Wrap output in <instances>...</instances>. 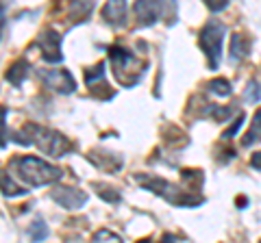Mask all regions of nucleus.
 Segmentation results:
<instances>
[{
    "instance_id": "nucleus-1",
    "label": "nucleus",
    "mask_w": 261,
    "mask_h": 243,
    "mask_svg": "<svg viewBox=\"0 0 261 243\" xmlns=\"http://www.w3.org/2000/svg\"><path fill=\"white\" fill-rule=\"evenodd\" d=\"M15 139L22 145L35 143L46 157H65L74 150V145H72V141H68V137H63L53 128H42L35 124H29L20 133H15Z\"/></svg>"
},
{
    "instance_id": "nucleus-2",
    "label": "nucleus",
    "mask_w": 261,
    "mask_h": 243,
    "mask_svg": "<svg viewBox=\"0 0 261 243\" xmlns=\"http://www.w3.org/2000/svg\"><path fill=\"white\" fill-rule=\"evenodd\" d=\"M11 169L22 178V183H27L29 187H46L57 180H61V167L50 165L44 159L37 157H18L11 161Z\"/></svg>"
},
{
    "instance_id": "nucleus-3",
    "label": "nucleus",
    "mask_w": 261,
    "mask_h": 243,
    "mask_svg": "<svg viewBox=\"0 0 261 243\" xmlns=\"http://www.w3.org/2000/svg\"><path fill=\"white\" fill-rule=\"evenodd\" d=\"M109 61L113 66V74H116L118 83L124 85V87L137 85V80H140L144 76V72L148 70V63L137 59L133 52L124 50L122 46L109 48Z\"/></svg>"
},
{
    "instance_id": "nucleus-4",
    "label": "nucleus",
    "mask_w": 261,
    "mask_h": 243,
    "mask_svg": "<svg viewBox=\"0 0 261 243\" xmlns=\"http://www.w3.org/2000/svg\"><path fill=\"white\" fill-rule=\"evenodd\" d=\"M135 180L142 185L144 189H148L152 193H157L159 198L174 206H198L202 198H190V193H185L181 187H176L170 180H163L159 176H146V174H137Z\"/></svg>"
},
{
    "instance_id": "nucleus-5",
    "label": "nucleus",
    "mask_w": 261,
    "mask_h": 243,
    "mask_svg": "<svg viewBox=\"0 0 261 243\" xmlns=\"http://www.w3.org/2000/svg\"><path fill=\"white\" fill-rule=\"evenodd\" d=\"M222 39H224V24L218 20H209L198 35V44L209 61V70H218L220 54H222Z\"/></svg>"
},
{
    "instance_id": "nucleus-6",
    "label": "nucleus",
    "mask_w": 261,
    "mask_h": 243,
    "mask_svg": "<svg viewBox=\"0 0 261 243\" xmlns=\"http://www.w3.org/2000/svg\"><path fill=\"white\" fill-rule=\"evenodd\" d=\"M39 78L48 89L57 94H72L76 89V80L68 70H42Z\"/></svg>"
},
{
    "instance_id": "nucleus-7",
    "label": "nucleus",
    "mask_w": 261,
    "mask_h": 243,
    "mask_svg": "<svg viewBox=\"0 0 261 243\" xmlns=\"http://www.w3.org/2000/svg\"><path fill=\"white\" fill-rule=\"evenodd\" d=\"M85 85L87 89H92V94L98 96L100 100H111L113 98V89L107 83V74H105V63H96L94 68H89L85 72Z\"/></svg>"
},
{
    "instance_id": "nucleus-8",
    "label": "nucleus",
    "mask_w": 261,
    "mask_h": 243,
    "mask_svg": "<svg viewBox=\"0 0 261 243\" xmlns=\"http://www.w3.org/2000/svg\"><path fill=\"white\" fill-rule=\"evenodd\" d=\"M37 46L42 50L44 61L48 63H59L63 59V52H61V35L53 28H46L42 35L37 37Z\"/></svg>"
},
{
    "instance_id": "nucleus-9",
    "label": "nucleus",
    "mask_w": 261,
    "mask_h": 243,
    "mask_svg": "<svg viewBox=\"0 0 261 243\" xmlns=\"http://www.w3.org/2000/svg\"><path fill=\"white\" fill-rule=\"evenodd\" d=\"M50 198L57 202V204H61L63 208L76 210L81 206H85L87 193H83L81 189H74V187H55L50 191Z\"/></svg>"
},
{
    "instance_id": "nucleus-10",
    "label": "nucleus",
    "mask_w": 261,
    "mask_h": 243,
    "mask_svg": "<svg viewBox=\"0 0 261 243\" xmlns=\"http://www.w3.org/2000/svg\"><path fill=\"white\" fill-rule=\"evenodd\" d=\"M133 13L140 20L142 26H150V24H154L161 18V13H166V5L163 3H135Z\"/></svg>"
},
{
    "instance_id": "nucleus-11",
    "label": "nucleus",
    "mask_w": 261,
    "mask_h": 243,
    "mask_svg": "<svg viewBox=\"0 0 261 243\" xmlns=\"http://www.w3.org/2000/svg\"><path fill=\"white\" fill-rule=\"evenodd\" d=\"M126 11H128V5L124 0H111V3H107L102 7V18L109 24H113V26H124Z\"/></svg>"
},
{
    "instance_id": "nucleus-12",
    "label": "nucleus",
    "mask_w": 261,
    "mask_h": 243,
    "mask_svg": "<svg viewBox=\"0 0 261 243\" xmlns=\"http://www.w3.org/2000/svg\"><path fill=\"white\" fill-rule=\"evenodd\" d=\"M29 76V61H24V59H20V61H15L13 66H9V70H7V80H9L11 85H15V87H20L22 83H24V78Z\"/></svg>"
},
{
    "instance_id": "nucleus-13",
    "label": "nucleus",
    "mask_w": 261,
    "mask_h": 243,
    "mask_svg": "<svg viewBox=\"0 0 261 243\" xmlns=\"http://www.w3.org/2000/svg\"><path fill=\"white\" fill-rule=\"evenodd\" d=\"M255 143H261V109L255 113V117H252V124L248 128V133L242 137L244 148H250V145H255Z\"/></svg>"
},
{
    "instance_id": "nucleus-14",
    "label": "nucleus",
    "mask_w": 261,
    "mask_h": 243,
    "mask_svg": "<svg viewBox=\"0 0 261 243\" xmlns=\"http://www.w3.org/2000/svg\"><path fill=\"white\" fill-rule=\"evenodd\" d=\"M248 50H250V44L244 35H233L231 37V59L233 61H242L244 56L248 54Z\"/></svg>"
},
{
    "instance_id": "nucleus-15",
    "label": "nucleus",
    "mask_w": 261,
    "mask_h": 243,
    "mask_svg": "<svg viewBox=\"0 0 261 243\" xmlns=\"http://www.w3.org/2000/svg\"><path fill=\"white\" fill-rule=\"evenodd\" d=\"M233 109L231 107H216V104H207V109L202 111V115L205 117H214L216 122H224L233 115Z\"/></svg>"
},
{
    "instance_id": "nucleus-16",
    "label": "nucleus",
    "mask_w": 261,
    "mask_h": 243,
    "mask_svg": "<svg viewBox=\"0 0 261 243\" xmlns=\"http://www.w3.org/2000/svg\"><path fill=\"white\" fill-rule=\"evenodd\" d=\"M207 89H209L211 94L220 96V98H226V96H231V83H228V80H224V78H214V80H209Z\"/></svg>"
},
{
    "instance_id": "nucleus-17",
    "label": "nucleus",
    "mask_w": 261,
    "mask_h": 243,
    "mask_svg": "<svg viewBox=\"0 0 261 243\" xmlns=\"http://www.w3.org/2000/svg\"><path fill=\"white\" fill-rule=\"evenodd\" d=\"M22 193H27V189L18 187V185L13 183V178L9 174H3V196L5 198H15V196H22Z\"/></svg>"
},
{
    "instance_id": "nucleus-18",
    "label": "nucleus",
    "mask_w": 261,
    "mask_h": 243,
    "mask_svg": "<svg viewBox=\"0 0 261 243\" xmlns=\"http://www.w3.org/2000/svg\"><path fill=\"white\" fill-rule=\"evenodd\" d=\"M29 237L33 241H44L48 237V230H46V224H44L42 217H37V220L29 226Z\"/></svg>"
},
{
    "instance_id": "nucleus-19",
    "label": "nucleus",
    "mask_w": 261,
    "mask_h": 243,
    "mask_svg": "<svg viewBox=\"0 0 261 243\" xmlns=\"http://www.w3.org/2000/svg\"><path fill=\"white\" fill-rule=\"evenodd\" d=\"M92 243H122V237H120L118 232L102 228V230H98V232L94 234Z\"/></svg>"
},
{
    "instance_id": "nucleus-20",
    "label": "nucleus",
    "mask_w": 261,
    "mask_h": 243,
    "mask_svg": "<svg viewBox=\"0 0 261 243\" xmlns=\"http://www.w3.org/2000/svg\"><path fill=\"white\" fill-rule=\"evenodd\" d=\"M244 100L250 102V104H257L261 100V87L257 80H250L248 87H246V94H244Z\"/></svg>"
},
{
    "instance_id": "nucleus-21",
    "label": "nucleus",
    "mask_w": 261,
    "mask_h": 243,
    "mask_svg": "<svg viewBox=\"0 0 261 243\" xmlns=\"http://www.w3.org/2000/svg\"><path fill=\"white\" fill-rule=\"evenodd\" d=\"M70 9H72V15H79V18L83 15V18H87V15L92 13L94 5H92V3H72Z\"/></svg>"
},
{
    "instance_id": "nucleus-22",
    "label": "nucleus",
    "mask_w": 261,
    "mask_h": 243,
    "mask_svg": "<svg viewBox=\"0 0 261 243\" xmlns=\"http://www.w3.org/2000/svg\"><path fill=\"white\" fill-rule=\"evenodd\" d=\"M94 189H96V191H102V193H98V196L105 198V200H109V202H120L118 191H113L111 187H105V185H94Z\"/></svg>"
},
{
    "instance_id": "nucleus-23",
    "label": "nucleus",
    "mask_w": 261,
    "mask_h": 243,
    "mask_svg": "<svg viewBox=\"0 0 261 243\" xmlns=\"http://www.w3.org/2000/svg\"><path fill=\"white\" fill-rule=\"evenodd\" d=\"M242 122H244V113L238 117V122H235V124L228 126V131H224V133H222V139H228V137H233L235 133H238V131H240V126H242Z\"/></svg>"
},
{
    "instance_id": "nucleus-24",
    "label": "nucleus",
    "mask_w": 261,
    "mask_h": 243,
    "mask_svg": "<svg viewBox=\"0 0 261 243\" xmlns=\"http://www.w3.org/2000/svg\"><path fill=\"white\" fill-rule=\"evenodd\" d=\"M226 7H228L226 0H222V3H214V0H207V9H211V11H222V9H226Z\"/></svg>"
},
{
    "instance_id": "nucleus-25",
    "label": "nucleus",
    "mask_w": 261,
    "mask_h": 243,
    "mask_svg": "<svg viewBox=\"0 0 261 243\" xmlns=\"http://www.w3.org/2000/svg\"><path fill=\"white\" fill-rule=\"evenodd\" d=\"M250 165L255 169H261V152H255V155L250 157Z\"/></svg>"
},
{
    "instance_id": "nucleus-26",
    "label": "nucleus",
    "mask_w": 261,
    "mask_h": 243,
    "mask_svg": "<svg viewBox=\"0 0 261 243\" xmlns=\"http://www.w3.org/2000/svg\"><path fill=\"white\" fill-rule=\"evenodd\" d=\"M161 243H174V237H172V234H163Z\"/></svg>"
},
{
    "instance_id": "nucleus-27",
    "label": "nucleus",
    "mask_w": 261,
    "mask_h": 243,
    "mask_svg": "<svg viewBox=\"0 0 261 243\" xmlns=\"http://www.w3.org/2000/svg\"><path fill=\"white\" fill-rule=\"evenodd\" d=\"M140 243H150V239H142V241H140Z\"/></svg>"
}]
</instances>
